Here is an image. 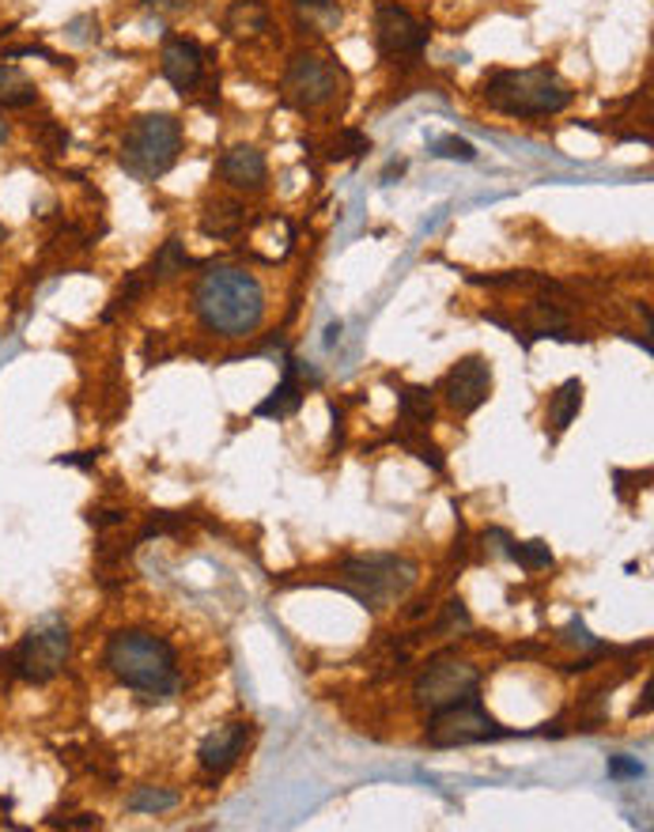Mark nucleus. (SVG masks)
<instances>
[{
  "label": "nucleus",
  "mask_w": 654,
  "mask_h": 832,
  "mask_svg": "<svg viewBox=\"0 0 654 832\" xmlns=\"http://www.w3.org/2000/svg\"><path fill=\"white\" fill-rule=\"evenodd\" d=\"M61 465H91L95 462V455L87 450V455H65V458H58Z\"/></svg>",
  "instance_id": "c9c22d12"
},
{
  "label": "nucleus",
  "mask_w": 654,
  "mask_h": 832,
  "mask_svg": "<svg viewBox=\"0 0 654 832\" xmlns=\"http://www.w3.org/2000/svg\"><path fill=\"white\" fill-rule=\"evenodd\" d=\"M443 398L458 417H473L492 398V363L484 356H461L443 378Z\"/></svg>",
  "instance_id": "9b49d317"
},
{
  "label": "nucleus",
  "mask_w": 654,
  "mask_h": 832,
  "mask_svg": "<svg viewBox=\"0 0 654 832\" xmlns=\"http://www.w3.org/2000/svg\"><path fill=\"white\" fill-rule=\"evenodd\" d=\"M246 738H250V723H223L197 749V760L209 775H223L235 768V760L243 757Z\"/></svg>",
  "instance_id": "4468645a"
},
{
  "label": "nucleus",
  "mask_w": 654,
  "mask_h": 832,
  "mask_svg": "<svg viewBox=\"0 0 654 832\" xmlns=\"http://www.w3.org/2000/svg\"><path fill=\"white\" fill-rule=\"evenodd\" d=\"M4 140H8V125L0 122V145H4Z\"/></svg>",
  "instance_id": "58836bf2"
},
{
  "label": "nucleus",
  "mask_w": 654,
  "mask_h": 832,
  "mask_svg": "<svg viewBox=\"0 0 654 832\" xmlns=\"http://www.w3.org/2000/svg\"><path fill=\"white\" fill-rule=\"evenodd\" d=\"M397 409H402V420L409 427H424L435 420L432 390H428V386H405L402 398H397Z\"/></svg>",
  "instance_id": "412c9836"
},
{
  "label": "nucleus",
  "mask_w": 654,
  "mask_h": 832,
  "mask_svg": "<svg viewBox=\"0 0 654 832\" xmlns=\"http://www.w3.org/2000/svg\"><path fill=\"white\" fill-rule=\"evenodd\" d=\"M95 526H118V522H125V511H99L91 514Z\"/></svg>",
  "instance_id": "72a5a7b5"
},
{
  "label": "nucleus",
  "mask_w": 654,
  "mask_h": 832,
  "mask_svg": "<svg viewBox=\"0 0 654 832\" xmlns=\"http://www.w3.org/2000/svg\"><path fill=\"white\" fill-rule=\"evenodd\" d=\"M186 265H189V253H186V247H182V239H166L163 247H159L156 258H151L148 281H156V284L174 281L178 273H186Z\"/></svg>",
  "instance_id": "aec40b11"
},
{
  "label": "nucleus",
  "mask_w": 654,
  "mask_h": 832,
  "mask_svg": "<svg viewBox=\"0 0 654 832\" xmlns=\"http://www.w3.org/2000/svg\"><path fill=\"white\" fill-rule=\"evenodd\" d=\"M484 102L489 110L507 117H553L571 107L576 91L556 76V69H499L484 80Z\"/></svg>",
  "instance_id": "7ed1b4c3"
},
{
  "label": "nucleus",
  "mask_w": 654,
  "mask_h": 832,
  "mask_svg": "<svg viewBox=\"0 0 654 832\" xmlns=\"http://www.w3.org/2000/svg\"><path fill=\"white\" fill-rule=\"evenodd\" d=\"M159 69H163L166 84L178 95H194L205 80V50L194 38H166L163 53H159Z\"/></svg>",
  "instance_id": "f8f14e48"
},
{
  "label": "nucleus",
  "mask_w": 654,
  "mask_h": 832,
  "mask_svg": "<svg viewBox=\"0 0 654 832\" xmlns=\"http://www.w3.org/2000/svg\"><path fill=\"white\" fill-rule=\"evenodd\" d=\"M522 322L533 337H560V340H576L568 330V314L560 311L556 303H530L522 311Z\"/></svg>",
  "instance_id": "6ab92c4d"
},
{
  "label": "nucleus",
  "mask_w": 654,
  "mask_h": 832,
  "mask_svg": "<svg viewBox=\"0 0 654 832\" xmlns=\"http://www.w3.org/2000/svg\"><path fill=\"white\" fill-rule=\"evenodd\" d=\"M38 102V84L20 65H0V107L23 110Z\"/></svg>",
  "instance_id": "a211bd4d"
},
{
  "label": "nucleus",
  "mask_w": 654,
  "mask_h": 832,
  "mask_svg": "<svg viewBox=\"0 0 654 832\" xmlns=\"http://www.w3.org/2000/svg\"><path fill=\"white\" fill-rule=\"evenodd\" d=\"M507 560H515L522 572H541V568H553V549L545 542H515L510 537Z\"/></svg>",
  "instance_id": "b1692460"
},
{
  "label": "nucleus",
  "mask_w": 654,
  "mask_h": 832,
  "mask_svg": "<svg viewBox=\"0 0 654 832\" xmlns=\"http://www.w3.org/2000/svg\"><path fill=\"white\" fill-rule=\"evenodd\" d=\"M397 443H402L405 450H412V455L420 458V462H428L432 465L435 473H443L446 470V462H443V455H439V447L432 439H424V435H417V432H405V435H397Z\"/></svg>",
  "instance_id": "393cba45"
},
{
  "label": "nucleus",
  "mask_w": 654,
  "mask_h": 832,
  "mask_svg": "<svg viewBox=\"0 0 654 832\" xmlns=\"http://www.w3.org/2000/svg\"><path fill=\"white\" fill-rule=\"evenodd\" d=\"M194 314L223 340L250 337L266 319V288L250 269L212 265L194 284Z\"/></svg>",
  "instance_id": "f257e3e1"
},
{
  "label": "nucleus",
  "mask_w": 654,
  "mask_h": 832,
  "mask_svg": "<svg viewBox=\"0 0 654 832\" xmlns=\"http://www.w3.org/2000/svg\"><path fill=\"white\" fill-rule=\"evenodd\" d=\"M102 666L125 688L145 696V700H171L182 688V670L174 647L163 636L145 629H118L107 639V647H102Z\"/></svg>",
  "instance_id": "f03ea898"
},
{
  "label": "nucleus",
  "mask_w": 654,
  "mask_h": 832,
  "mask_svg": "<svg viewBox=\"0 0 654 832\" xmlns=\"http://www.w3.org/2000/svg\"><path fill=\"white\" fill-rule=\"evenodd\" d=\"M246 227V212L238 201H212L201 216V232L209 239H235Z\"/></svg>",
  "instance_id": "dca6fc26"
},
{
  "label": "nucleus",
  "mask_w": 654,
  "mask_h": 832,
  "mask_svg": "<svg viewBox=\"0 0 654 832\" xmlns=\"http://www.w3.org/2000/svg\"><path fill=\"white\" fill-rule=\"evenodd\" d=\"M363 152H371V140L360 129H341V137L330 145V160H356Z\"/></svg>",
  "instance_id": "a878e982"
},
{
  "label": "nucleus",
  "mask_w": 654,
  "mask_h": 832,
  "mask_svg": "<svg viewBox=\"0 0 654 832\" xmlns=\"http://www.w3.org/2000/svg\"><path fill=\"white\" fill-rule=\"evenodd\" d=\"M69 655H73V636H69L65 624L50 621L20 639V647L12 651V670L30 685H46L65 670Z\"/></svg>",
  "instance_id": "6e6552de"
},
{
  "label": "nucleus",
  "mask_w": 654,
  "mask_h": 832,
  "mask_svg": "<svg viewBox=\"0 0 654 832\" xmlns=\"http://www.w3.org/2000/svg\"><path fill=\"white\" fill-rule=\"evenodd\" d=\"M341 87V69L333 61L318 58V53H292L288 69H284V80H281V91H284V102L295 110H318L337 95Z\"/></svg>",
  "instance_id": "1a4fd4ad"
},
{
  "label": "nucleus",
  "mask_w": 654,
  "mask_h": 832,
  "mask_svg": "<svg viewBox=\"0 0 654 832\" xmlns=\"http://www.w3.org/2000/svg\"><path fill=\"white\" fill-rule=\"evenodd\" d=\"M484 545L492 549V557H507V545H510V534L499 526H492L489 534H484Z\"/></svg>",
  "instance_id": "2f4dec72"
},
{
  "label": "nucleus",
  "mask_w": 654,
  "mask_h": 832,
  "mask_svg": "<svg viewBox=\"0 0 654 832\" xmlns=\"http://www.w3.org/2000/svg\"><path fill=\"white\" fill-rule=\"evenodd\" d=\"M420 568L397 552H371V557H348L341 564V586L363 601L367 609H386L402 601L417 586Z\"/></svg>",
  "instance_id": "39448f33"
},
{
  "label": "nucleus",
  "mask_w": 654,
  "mask_h": 832,
  "mask_svg": "<svg viewBox=\"0 0 654 832\" xmlns=\"http://www.w3.org/2000/svg\"><path fill=\"white\" fill-rule=\"evenodd\" d=\"M564 639H568V644H579V647H602L594 636H590L582 621H571V629H568V636H564Z\"/></svg>",
  "instance_id": "473e14b6"
},
{
  "label": "nucleus",
  "mask_w": 654,
  "mask_h": 832,
  "mask_svg": "<svg viewBox=\"0 0 654 832\" xmlns=\"http://www.w3.org/2000/svg\"><path fill=\"white\" fill-rule=\"evenodd\" d=\"M182 156V122L174 114H140L129 122L122 137V160L125 174L137 182H156L178 163Z\"/></svg>",
  "instance_id": "20e7f679"
},
{
  "label": "nucleus",
  "mask_w": 654,
  "mask_h": 832,
  "mask_svg": "<svg viewBox=\"0 0 654 832\" xmlns=\"http://www.w3.org/2000/svg\"><path fill=\"white\" fill-rule=\"evenodd\" d=\"M609 775L613 780H640L643 775V765L640 760H628V757H609Z\"/></svg>",
  "instance_id": "c85d7f7f"
},
{
  "label": "nucleus",
  "mask_w": 654,
  "mask_h": 832,
  "mask_svg": "<svg viewBox=\"0 0 654 832\" xmlns=\"http://www.w3.org/2000/svg\"><path fill=\"white\" fill-rule=\"evenodd\" d=\"M337 337H341V322H333V326L325 330V345H337Z\"/></svg>",
  "instance_id": "4c0bfd02"
},
{
  "label": "nucleus",
  "mask_w": 654,
  "mask_h": 832,
  "mask_svg": "<svg viewBox=\"0 0 654 832\" xmlns=\"http://www.w3.org/2000/svg\"><path fill=\"white\" fill-rule=\"evenodd\" d=\"M299 20L307 23L310 30H333L341 23V4L337 0H292Z\"/></svg>",
  "instance_id": "5701e85b"
},
{
  "label": "nucleus",
  "mask_w": 654,
  "mask_h": 832,
  "mask_svg": "<svg viewBox=\"0 0 654 832\" xmlns=\"http://www.w3.org/2000/svg\"><path fill=\"white\" fill-rule=\"evenodd\" d=\"M65 829H99V818L95 814H79V818L65 821Z\"/></svg>",
  "instance_id": "f704fd0d"
},
{
  "label": "nucleus",
  "mask_w": 654,
  "mask_h": 832,
  "mask_svg": "<svg viewBox=\"0 0 654 832\" xmlns=\"http://www.w3.org/2000/svg\"><path fill=\"white\" fill-rule=\"evenodd\" d=\"M217 174L227 182L231 189H238V194H254V189L266 186L269 163L254 145H235V148H227V152L220 156Z\"/></svg>",
  "instance_id": "ddd939ff"
},
{
  "label": "nucleus",
  "mask_w": 654,
  "mask_h": 832,
  "mask_svg": "<svg viewBox=\"0 0 654 832\" xmlns=\"http://www.w3.org/2000/svg\"><path fill=\"white\" fill-rule=\"evenodd\" d=\"M140 4H145L148 12H159V15H178V12H186L194 0H140Z\"/></svg>",
  "instance_id": "7c9ffc66"
},
{
  "label": "nucleus",
  "mask_w": 654,
  "mask_h": 832,
  "mask_svg": "<svg viewBox=\"0 0 654 832\" xmlns=\"http://www.w3.org/2000/svg\"><path fill=\"white\" fill-rule=\"evenodd\" d=\"M4 239H8V227H4V224H0V247H4Z\"/></svg>",
  "instance_id": "ea45409f"
},
{
  "label": "nucleus",
  "mask_w": 654,
  "mask_h": 832,
  "mask_svg": "<svg viewBox=\"0 0 654 832\" xmlns=\"http://www.w3.org/2000/svg\"><path fill=\"white\" fill-rule=\"evenodd\" d=\"M582 409V378H568V383H560L553 390V398H548V427H553V435L568 432L571 420L579 417Z\"/></svg>",
  "instance_id": "f3484780"
},
{
  "label": "nucleus",
  "mask_w": 654,
  "mask_h": 832,
  "mask_svg": "<svg viewBox=\"0 0 654 832\" xmlns=\"http://www.w3.org/2000/svg\"><path fill=\"white\" fill-rule=\"evenodd\" d=\"M303 406V383H299V360H284V383L273 390V398H266L258 409H254V417H292L295 409Z\"/></svg>",
  "instance_id": "2eb2a0df"
},
{
  "label": "nucleus",
  "mask_w": 654,
  "mask_h": 832,
  "mask_svg": "<svg viewBox=\"0 0 654 832\" xmlns=\"http://www.w3.org/2000/svg\"><path fill=\"white\" fill-rule=\"evenodd\" d=\"M481 688V670H477L469 659H461L458 651H439L424 662V670L417 673V685H412V696H417L420 708L439 711L446 704H458L466 696H473Z\"/></svg>",
  "instance_id": "0eeeda50"
},
{
  "label": "nucleus",
  "mask_w": 654,
  "mask_h": 832,
  "mask_svg": "<svg viewBox=\"0 0 654 832\" xmlns=\"http://www.w3.org/2000/svg\"><path fill=\"white\" fill-rule=\"evenodd\" d=\"M87 27H95V15H79V20H73L65 27V35L73 38V42H91V38H99V35H91Z\"/></svg>",
  "instance_id": "c756f323"
},
{
  "label": "nucleus",
  "mask_w": 654,
  "mask_h": 832,
  "mask_svg": "<svg viewBox=\"0 0 654 832\" xmlns=\"http://www.w3.org/2000/svg\"><path fill=\"white\" fill-rule=\"evenodd\" d=\"M432 156H439V160H461V163H473L477 160V148L469 145V140L461 137H443L432 145Z\"/></svg>",
  "instance_id": "bb28decb"
},
{
  "label": "nucleus",
  "mask_w": 654,
  "mask_h": 832,
  "mask_svg": "<svg viewBox=\"0 0 654 832\" xmlns=\"http://www.w3.org/2000/svg\"><path fill=\"white\" fill-rule=\"evenodd\" d=\"M374 42H379L382 58H390L394 65L412 69L420 58H424L428 27L420 20H412L409 8L379 4V12H374Z\"/></svg>",
  "instance_id": "9d476101"
},
{
  "label": "nucleus",
  "mask_w": 654,
  "mask_h": 832,
  "mask_svg": "<svg viewBox=\"0 0 654 832\" xmlns=\"http://www.w3.org/2000/svg\"><path fill=\"white\" fill-rule=\"evenodd\" d=\"M647 711H651V681L643 685V700L636 704V716H647Z\"/></svg>",
  "instance_id": "e433bc0d"
},
{
  "label": "nucleus",
  "mask_w": 654,
  "mask_h": 832,
  "mask_svg": "<svg viewBox=\"0 0 654 832\" xmlns=\"http://www.w3.org/2000/svg\"><path fill=\"white\" fill-rule=\"evenodd\" d=\"M435 629H439V632H446V629H469V609H466V601H461V598H451V601H446L443 621H439Z\"/></svg>",
  "instance_id": "cd10ccee"
},
{
  "label": "nucleus",
  "mask_w": 654,
  "mask_h": 832,
  "mask_svg": "<svg viewBox=\"0 0 654 832\" xmlns=\"http://www.w3.org/2000/svg\"><path fill=\"white\" fill-rule=\"evenodd\" d=\"M182 803L178 791L166 787H133V795L125 798V810L129 814H166Z\"/></svg>",
  "instance_id": "4be33fe9"
},
{
  "label": "nucleus",
  "mask_w": 654,
  "mask_h": 832,
  "mask_svg": "<svg viewBox=\"0 0 654 832\" xmlns=\"http://www.w3.org/2000/svg\"><path fill=\"white\" fill-rule=\"evenodd\" d=\"M499 738H510V731H504V727L481 708L477 693L458 704H446V708L439 711H428V746L435 749L481 746V742H499Z\"/></svg>",
  "instance_id": "423d86ee"
}]
</instances>
